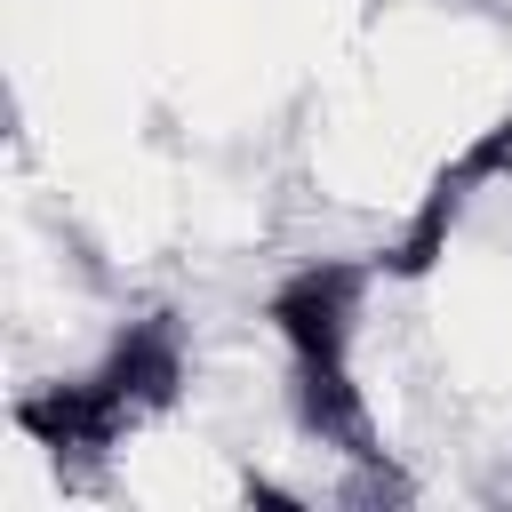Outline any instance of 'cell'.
<instances>
[{
	"label": "cell",
	"instance_id": "cell-1",
	"mask_svg": "<svg viewBox=\"0 0 512 512\" xmlns=\"http://www.w3.org/2000/svg\"><path fill=\"white\" fill-rule=\"evenodd\" d=\"M368 288H376V256H368V264H352V256L296 264V272L272 288V304H264V320H272L288 368H304V360H352Z\"/></svg>",
	"mask_w": 512,
	"mask_h": 512
}]
</instances>
